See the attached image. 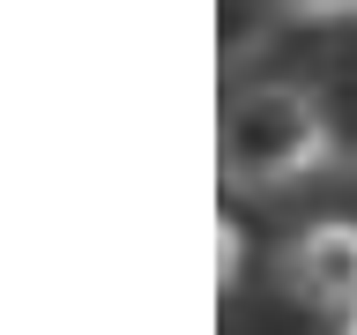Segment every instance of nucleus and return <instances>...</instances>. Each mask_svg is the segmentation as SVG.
Wrapping results in <instances>:
<instances>
[{
	"instance_id": "1",
	"label": "nucleus",
	"mask_w": 357,
	"mask_h": 335,
	"mask_svg": "<svg viewBox=\"0 0 357 335\" xmlns=\"http://www.w3.org/2000/svg\"><path fill=\"white\" fill-rule=\"evenodd\" d=\"M328 149H335V127L305 89H253L223 112L216 172L231 194H268V186L328 164Z\"/></svg>"
},
{
	"instance_id": "2",
	"label": "nucleus",
	"mask_w": 357,
	"mask_h": 335,
	"mask_svg": "<svg viewBox=\"0 0 357 335\" xmlns=\"http://www.w3.org/2000/svg\"><path fill=\"white\" fill-rule=\"evenodd\" d=\"M290 283L328 313H357V223H312L290 246Z\"/></svg>"
},
{
	"instance_id": "3",
	"label": "nucleus",
	"mask_w": 357,
	"mask_h": 335,
	"mask_svg": "<svg viewBox=\"0 0 357 335\" xmlns=\"http://www.w3.org/2000/svg\"><path fill=\"white\" fill-rule=\"evenodd\" d=\"M238 261H245V246H238V231L223 223V276H216V283H238Z\"/></svg>"
},
{
	"instance_id": "4",
	"label": "nucleus",
	"mask_w": 357,
	"mask_h": 335,
	"mask_svg": "<svg viewBox=\"0 0 357 335\" xmlns=\"http://www.w3.org/2000/svg\"><path fill=\"white\" fill-rule=\"evenodd\" d=\"M298 15H342V8H357V0H290Z\"/></svg>"
}]
</instances>
